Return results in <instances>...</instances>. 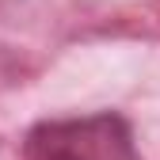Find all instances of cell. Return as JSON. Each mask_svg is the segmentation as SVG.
<instances>
[{
    "instance_id": "6da1fadb",
    "label": "cell",
    "mask_w": 160,
    "mask_h": 160,
    "mask_svg": "<svg viewBox=\"0 0 160 160\" xmlns=\"http://www.w3.org/2000/svg\"><path fill=\"white\" fill-rule=\"evenodd\" d=\"M23 160H141L133 133L118 114H84L42 122L31 137Z\"/></svg>"
}]
</instances>
